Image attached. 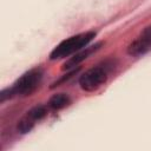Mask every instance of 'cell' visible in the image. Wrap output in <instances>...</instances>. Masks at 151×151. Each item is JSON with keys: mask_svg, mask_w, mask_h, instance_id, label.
<instances>
[{"mask_svg": "<svg viewBox=\"0 0 151 151\" xmlns=\"http://www.w3.org/2000/svg\"><path fill=\"white\" fill-rule=\"evenodd\" d=\"M42 76L44 73L41 68H32L25 72L11 87L1 91L0 94L1 101H4L6 98H12L14 96H19V97L29 96L32 92L35 91V88L41 83Z\"/></svg>", "mask_w": 151, "mask_h": 151, "instance_id": "cell-1", "label": "cell"}, {"mask_svg": "<svg viewBox=\"0 0 151 151\" xmlns=\"http://www.w3.org/2000/svg\"><path fill=\"white\" fill-rule=\"evenodd\" d=\"M96 37V32L88 31V32H83L76 35H72L61 42H59L53 51L50 53V59L51 60H57V59H63L66 58L76 52H79L81 48L88 45V42Z\"/></svg>", "mask_w": 151, "mask_h": 151, "instance_id": "cell-2", "label": "cell"}, {"mask_svg": "<svg viewBox=\"0 0 151 151\" xmlns=\"http://www.w3.org/2000/svg\"><path fill=\"white\" fill-rule=\"evenodd\" d=\"M110 66L106 61L101 65H97L87 70L79 78V85L84 91H94L107 79Z\"/></svg>", "mask_w": 151, "mask_h": 151, "instance_id": "cell-3", "label": "cell"}, {"mask_svg": "<svg viewBox=\"0 0 151 151\" xmlns=\"http://www.w3.org/2000/svg\"><path fill=\"white\" fill-rule=\"evenodd\" d=\"M47 114V110L44 105H37L34 107H32L29 111L26 112V114L18 122L17 129L20 133L25 134L28 133L35 125L37 122L41 120L42 118H45Z\"/></svg>", "mask_w": 151, "mask_h": 151, "instance_id": "cell-4", "label": "cell"}, {"mask_svg": "<svg viewBox=\"0 0 151 151\" xmlns=\"http://www.w3.org/2000/svg\"><path fill=\"white\" fill-rule=\"evenodd\" d=\"M150 50H151V26L146 27L142 32V34L127 46V53L133 57H139L145 54Z\"/></svg>", "mask_w": 151, "mask_h": 151, "instance_id": "cell-5", "label": "cell"}, {"mask_svg": "<svg viewBox=\"0 0 151 151\" xmlns=\"http://www.w3.org/2000/svg\"><path fill=\"white\" fill-rule=\"evenodd\" d=\"M101 46V42H97L96 45L93 46H90V47H86L84 51H80L78 53H76L74 55H72L70 59H67L64 65H63V70H71L76 66H78L81 61H84L91 53H93L94 51H97L99 47Z\"/></svg>", "mask_w": 151, "mask_h": 151, "instance_id": "cell-6", "label": "cell"}, {"mask_svg": "<svg viewBox=\"0 0 151 151\" xmlns=\"http://www.w3.org/2000/svg\"><path fill=\"white\" fill-rule=\"evenodd\" d=\"M71 103V98L67 93H57L53 94L48 100V106L53 110H61L68 106Z\"/></svg>", "mask_w": 151, "mask_h": 151, "instance_id": "cell-7", "label": "cell"}]
</instances>
